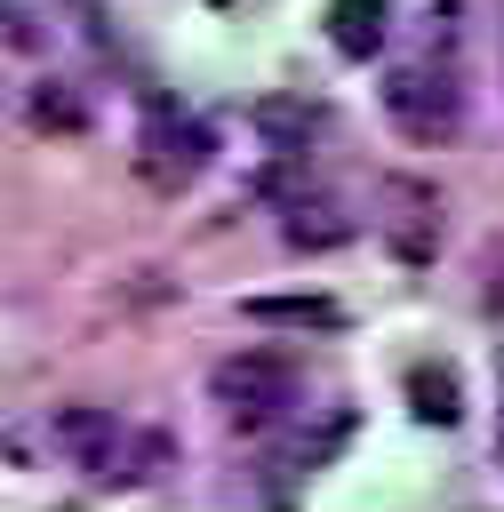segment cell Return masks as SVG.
<instances>
[{
  "instance_id": "obj_2",
  "label": "cell",
  "mask_w": 504,
  "mask_h": 512,
  "mask_svg": "<svg viewBox=\"0 0 504 512\" xmlns=\"http://www.w3.org/2000/svg\"><path fill=\"white\" fill-rule=\"evenodd\" d=\"M384 112H392V128L408 144H456L464 88H456L448 64H400V72H384Z\"/></svg>"
},
{
  "instance_id": "obj_8",
  "label": "cell",
  "mask_w": 504,
  "mask_h": 512,
  "mask_svg": "<svg viewBox=\"0 0 504 512\" xmlns=\"http://www.w3.org/2000/svg\"><path fill=\"white\" fill-rule=\"evenodd\" d=\"M240 312L256 328H344V304H328V296H248Z\"/></svg>"
},
{
  "instance_id": "obj_12",
  "label": "cell",
  "mask_w": 504,
  "mask_h": 512,
  "mask_svg": "<svg viewBox=\"0 0 504 512\" xmlns=\"http://www.w3.org/2000/svg\"><path fill=\"white\" fill-rule=\"evenodd\" d=\"M32 120H40V128H80V104H72L64 88H32Z\"/></svg>"
},
{
  "instance_id": "obj_7",
  "label": "cell",
  "mask_w": 504,
  "mask_h": 512,
  "mask_svg": "<svg viewBox=\"0 0 504 512\" xmlns=\"http://www.w3.org/2000/svg\"><path fill=\"white\" fill-rule=\"evenodd\" d=\"M280 240H288V248H336V240H352V216L296 192V200L280 208Z\"/></svg>"
},
{
  "instance_id": "obj_11",
  "label": "cell",
  "mask_w": 504,
  "mask_h": 512,
  "mask_svg": "<svg viewBox=\"0 0 504 512\" xmlns=\"http://www.w3.org/2000/svg\"><path fill=\"white\" fill-rule=\"evenodd\" d=\"M408 408H416V424H456V416H464L456 368H448V360H440V368H408Z\"/></svg>"
},
{
  "instance_id": "obj_9",
  "label": "cell",
  "mask_w": 504,
  "mask_h": 512,
  "mask_svg": "<svg viewBox=\"0 0 504 512\" xmlns=\"http://www.w3.org/2000/svg\"><path fill=\"white\" fill-rule=\"evenodd\" d=\"M168 464H176V432H128L104 480H112V488H144V480H160Z\"/></svg>"
},
{
  "instance_id": "obj_5",
  "label": "cell",
  "mask_w": 504,
  "mask_h": 512,
  "mask_svg": "<svg viewBox=\"0 0 504 512\" xmlns=\"http://www.w3.org/2000/svg\"><path fill=\"white\" fill-rule=\"evenodd\" d=\"M120 440H128V424H120L112 408H96V400H64V408L48 416V448H56L64 464H80L88 480H104V472H112Z\"/></svg>"
},
{
  "instance_id": "obj_13",
  "label": "cell",
  "mask_w": 504,
  "mask_h": 512,
  "mask_svg": "<svg viewBox=\"0 0 504 512\" xmlns=\"http://www.w3.org/2000/svg\"><path fill=\"white\" fill-rule=\"evenodd\" d=\"M480 304L504 320V240H488V256H480Z\"/></svg>"
},
{
  "instance_id": "obj_4",
  "label": "cell",
  "mask_w": 504,
  "mask_h": 512,
  "mask_svg": "<svg viewBox=\"0 0 504 512\" xmlns=\"http://www.w3.org/2000/svg\"><path fill=\"white\" fill-rule=\"evenodd\" d=\"M208 128L192 120V112H176L168 96H152L144 104V144H136V160H144V176L152 184H192L200 168H208Z\"/></svg>"
},
{
  "instance_id": "obj_1",
  "label": "cell",
  "mask_w": 504,
  "mask_h": 512,
  "mask_svg": "<svg viewBox=\"0 0 504 512\" xmlns=\"http://www.w3.org/2000/svg\"><path fill=\"white\" fill-rule=\"evenodd\" d=\"M208 392H216V408H224L240 432H264V424L296 416L304 376H296V360H288V352H232V360H216V368H208Z\"/></svg>"
},
{
  "instance_id": "obj_3",
  "label": "cell",
  "mask_w": 504,
  "mask_h": 512,
  "mask_svg": "<svg viewBox=\"0 0 504 512\" xmlns=\"http://www.w3.org/2000/svg\"><path fill=\"white\" fill-rule=\"evenodd\" d=\"M376 232L400 264H432L440 256V192L424 176H384L376 184Z\"/></svg>"
},
{
  "instance_id": "obj_10",
  "label": "cell",
  "mask_w": 504,
  "mask_h": 512,
  "mask_svg": "<svg viewBox=\"0 0 504 512\" xmlns=\"http://www.w3.org/2000/svg\"><path fill=\"white\" fill-rule=\"evenodd\" d=\"M256 128H264L272 152H304V136L320 128V104H304V96H264V104H256Z\"/></svg>"
},
{
  "instance_id": "obj_6",
  "label": "cell",
  "mask_w": 504,
  "mask_h": 512,
  "mask_svg": "<svg viewBox=\"0 0 504 512\" xmlns=\"http://www.w3.org/2000/svg\"><path fill=\"white\" fill-rule=\"evenodd\" d=\"M328 48L368 64L384 48V0H328Z\"/></svg>"
}]
</instances>
